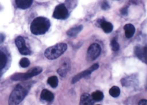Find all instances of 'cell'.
Masks as SVG:
<instances>
[{"label":"cell","instance_id":"603a6c76","mask_svg":"<svg viewBox=\"0 0 147 105\" xmlns=\"http://www.w3.org/2000/svg\"><path fill=\"white\" fill-rule=\"evenodd\" d=\"M30 64V60L27 58H23L20 61V65L22 68H27Z\"/></svg>","mask_w":147,"mask_h":105},{"label":"cell","instance_id":"5bb4252c","mask_svg":"<svg viewBox=\"0 0 147 105\" xmlns=\"http://www.w3.org/2000/svg\"><path fill=\"white\" fill-rule=\"evenodd\" d=\"M125 34L127 38H131L133 37L136 32V28L131 23L125 24L124 26Z\"/></svg>","mask_w":147,"mask_h":105},{"label":"cell","instance_id":"9a60e30c","mask_svg":"<svg viewBox=\"0 0 147 105\" xmlns=\"http://www.w3.org/2000/svg\"><path fill=\"white\" fill-rule=\"evenodd\" d=\"M40 97L43 100L46 101L48 102H51L54 100L55 96L51 91L45 89L42 91Z\"/></svg>","mask_w":147,"mask_h":105},{"label":"cell","instance_id":"8fae6325","mask_svg":"<svg viewBox=\"0 0 147 105\" xmlns=\"http://www.w3.org/2000/svg\"><path fill=\"white\" fill-rule=\"evenodd\" d=\"M98 27H100L106 33H110L112 32L113 26V24L107 21L104 18L99 19L97 22Z\"/></svg>","mask_w":147,"mask_h":105},{"label":"cell","instance_id":"8992f818","mask_svg":"<svg viewBox=\"0 0 147 105\" xmlns=\"http://www.w3.org/2000/svg\"><path fill=\"white\" fill-rule=\"evenodd\" d=\"M101 48L100 45L97 43L92 44L88 49L86 59L88 61H94L101 53Z\"/></svg>","mask_w":147,"mask_h":105},{"label":"cell","instance_id":"e0dca14e","mask_svg":"<svg viewBox=\"0 0 147 105\" xmlns=\"http://www.w3.org/2000/svg\"><path fill=\"white\" fill-rule=\"evenodd\" d=\"M7 62V58L6 54L0 49V71L5 67Z\"/></svg>","mask_w":147,"mask_h":105},{"label":"cell","instance_id":"ac0fdd59","mask_svg":"<svg viewBox=\"0 0 147 105\" xmlns=\"http://www.w3.org/2000/svg\"><path fill=\"white\" fill-rule=\"evenodd\" d=\"M94 100L95 102H100L103 100L104 95L103 92L100 90H96L93 92L91 95Z\"/></svg>","mask_w":147,"mask_h":105},{"label":"cell","instance_id":"52a82bcc","mask_svg":"<svg viewBox=\"0 0 147 105\" xmlns=\"http://www.w3.org/2000/svg\"><path fill=\"white\" fill-rule=\"evenodd\" d=\"M99 67V65L98 63H95L89 67V68L84 71L81 72L80 73L75 76L71 81V83L73 84L76 83L77 82L81 80L82 78H90L91 74L94 71L98 69Z\"/></svg>","mask_w":147,"mask_h":105},{"label":"cell","instance_id":"9c48e42d","mask_svg":"<svg viewBox=\"0 0 147 105\" xmlns=\"http://www.w3.org/2000/svg\"><path fill=\"white\" fill-rule=\"evenodd\" d=\"M15 44L20 53L23 55H29L31 54V51L26 46L25 40L22 36L17 37L15 40Z\"/></svg>","mask_w":147,"mask_h":105},{"label":"cell","instance_id":"7c38bea8","mask_svg":"<svg viewBox=\"0 0 147 105\" xmlns=\"http://www.w3.org/2000/svg\"><path fill=\"white\" fill-rule=\"evenodd\" d=\"M95 102L92 96L88 93H84L81 96L80 99V105H94Z\"/></svg>","mask_w":147,"mask_h":105},{"label":"cell","instance_id":"d6986e66","mask_svg":"<svg viewBox=\"0 0 147 105\" xmlns=\"http://www.w3.org/2000/svg\"><path fill=\"white\" fill-rule=\"evenodd\" d=\"M48 84L53 88H56L58 85V77L56 76H52L48 78V81H47Z\"/></svg>","mask_w":147,"mask_h":105},{"label":"cell","instance_id":"ba28073f","mask_svg":"<svg viewBox=\"0 0 147 105\" xmlns=\"http://www.w3.org/2000/svg\"><path fill=\"white\" fill-rule=\"evenodd\" d=\"M71 69V61L68 58H64L60 62V67L57 70V73L62 77H65Z\"/></svg>","mask_w":147,"mask_h":105},{"label":"cell","instance_id":"2e32d148","mask_svg":"<svg viewBox=\"0 0 147 105\" xmlns=\"http://www.w3.org/2000/svg\"><path fill=\"white\" fill-rule=\"evenodd\" d=\"M83 28V26L82 25L71 28L67 31V34L70 37H75L82 31Z\"/></svg>","mask_w":147,"mask_h":105},{"label":"cell","instance_id":"30bf717a","mask_svg":"<svg viewBox=\"0 0 147 105\" xmlns=\"http://www.w3.org/2000/svg\"><path fill=\"white\" fill-rule=\"evenodd\" d=\"M136 56L144 63H147V46L142 47L141 46H136L134 49Z\"/></svg>","mask_w":147,"mask_h":105},{"label":"cell","instance_id":"d4e9b609","mask_svg":"<svg viewBox=\"0 0 147 105\" xmlns=\"http://www.w3.org/2000/svg\"><path fill=\"white\" fill-rule=\"evenodd\" d=\"M120 12L122 15L126 16L128 14V8L127 7L122 8L120 9Z\"/></svg>","mask_w":147,"mask_h":105},{"label":"cell","instance_id":"484cf974","mask_svg":"<svg viewBox=\"0 0 147 105\" xmlns=\"http://www.w3.org/2000/svg\"><path fill=\"white\" fill-rule=\"evenodd\" d=\"M138 105H146L147 104V100L146 99H142L138 102Z\"/></svg>","mask_w":147,"mask_h":105},{"label":"cell","instance_id":"cb8c5ba5","mask_svg":"<svg viewBox=\"0 0 147 105\" xmlns=\"http://www.w3.org/2000/svg\"><path fill=\"white\" fill-rule=\"evenodd\" d=\"M101 8L103 10H107L110 8V5L108 2L107 1H104L101 3Z\"/></svg>","mask_w":147,"mask_h":105},{"label":"cell","instance_id":"3957f363","mask_svg":"<svg viewBox=\"0 0 147 105\" xmlns=\"http://www.w3.org/2000/svg\"><path fill=\"white\" fill-rule=\"evenodd\" d=\"M67 49V44L63 43H58L47 48L45 52V56L48 59H55L63 54Z\"/></svg>","mask_w":147,"mask_h":105},{"label":"cell","instance_id":"7a4b0ae2","mask_svg":"<svg viewBox=\"0 0 147 105\" xmlns=\"http://www.w3.org/2000/svg\"><path fill=\"white\" fill-rule=\"evenodd\" d=\"M51 26L50 20L46 17L39 16L35 18L30 25V31L34 35H42L46 33Z\"/></svg>","mask_w":147,"mask_h":105},{"label":"cell","instance_id":"f1b7e54d","mask_svg":"<svg viewBox=\"0 0 147 105\" xmlns=\"http://www.w3.org/2000/svg\"><path fill=\"white\" fill-rule=\"evenodd\" d=\"M118 1H119V0H118Z\"/></svg>","mask_w":147,"mask_h":105},{"label":"cell","instance_id":"4fadbf2b","mask_svg":"<svg viewBox=\"0 0 147 105\" xmlns=\"http://www.w3.org/2000/svg\"><path fill=\"white\" fill-rule=\"evenodd\" d=\"M15 1L17 7L22 9L29 8L33 3V0H15Z\"/></svg>","mask_w":147,"mask_h":105},{"label":"cell","instance_id":"ffe728a7","mask_svg":"<svg viewBox=\"0 0 147 105\" xmlns=\"http://www.w3.org/2000/svg\"><path fill=\"white\" fill-rule=\"evenodd\" d=\"M109 93L110 95L112 97H114V98L118 97L120 95V88L117 86H113L110 89Z\"/></svg>","mask_w":147,"mask_h":105},{"label":"cell","instance_id":"7402d4cb","mask_svg":"<svg viewBox=\"0 0 147 105\" xmlns=\"http://www.w3.org/2000/svg\"><path fill=\"white\" fill-rule=\"evenodd\" d=\"M66 4H65L67 8H68L69 9H71L75 7L77 5V1L76 0H66Z\"/></svg>","mask_w":147,"mask_h":105},{"label":"cell","instance_id":"83f0119b","mask_svg":"<svg viewBox=\"0 0 147 105\" xmlns=\"http://www.w3.org/2000/svg\"><path fill=\"white\" fill-rule=\"evenodd\" d=\"M1 74H0V77H1Z\"/></svg>","mask_w":147,"mask_h":105},{"label":"cell","instance_id":"4316f807","mask_svg":"<svg viewBox=\"0 0 147 105\" xmlns=\"http://www.w3.org/2000/svg\"><path fill=\"white\" fill-rule=\"evenodd\" d=\"M5 39V36L2 34H0V44H2Z\"/></svg>","mask_w":147,"mask_h":105},{"label":"cell","instance_id":"5b68a950","mask_svg":"<svg viewBox=\"0 0 147 105\" xmlns=\"http://www.w3.org/2000/svg\"><path fill=\"white\" fill-rule=\"evenodd\" d=\"M69 16L68 9L67 8L65 3H60L55 8L53 12V18L59 20H65Z\"/></svg>","mask_w":147,"mask_h":105},{"label":"cell","instance_id":"277c9868","mask_svg":"<svg viewBox=\"0 0 147 105\" xmlns=\"http://www.w3.org/2000/svg\"><path fill=\"white\" fill-rule=\"evenodd\" d=\"M42 71V69L36 66L30 69L26 73H17L11 76V79L13 81H24L39 75Z\"/></svg>","mask_w":147,"mask_h":105},{"label":"cell","instance_id":"44dd1931","mask_svg":"<svg viewBox=\"0 0 147 105\" xmlns=\"http://www.w3.org/2000/svg\"><path fill=\"white\" fill-rule=\"evenodd\" d=\"M111 47L112 50L114 51H117L120 48L119 44L115 39H113L111 41Z\"/></svg>","mask_w":147,"mask_h":105},{"label":"cell","instance_id":"6da1fadb","mask_svg":"<svg viewBox=\"0 0 147 105\" xmlns=\"http://www.w3.org/2000/svg\"><path fill=\"white\" fill-rule=\"evenodd\" d=\"M32 83L31 82H23L16 86L9 97V105H18L24 100L29 93Z\"/></svg>","mask_w":147,"mask_h":105}]
</instances>
